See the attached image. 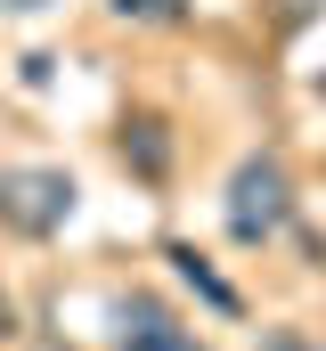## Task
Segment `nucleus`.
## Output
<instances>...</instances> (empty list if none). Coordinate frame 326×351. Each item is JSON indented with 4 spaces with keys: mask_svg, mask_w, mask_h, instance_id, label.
<instances>
[{
    "mask_svg": "<svg viewBox=\"0 0 326 351\" xmlns=\"http://www.w3.org/2000/svg\"><path fill=\"white\" fill-rule=\"evenodd\" d=\"M286 213H294V180L277 156H244L237 172H229V237L237 245H269L277 229H286Z\"/></svg>",
    "mask_w": 326,
    "mask_h": 351,
    "instance_id": "f257e3e1",
    "label": "nucleus"
},
{
    "mask_svg": "<svg viewBox=\"0 0 326 351\" xmlns=\"http://www.w3.org/2000/svg\"><path fill=\"white\" fill-rule=\"evenodd\" d=\"M74 180L49 172V164H16V172H0V221L16 229V237H49V229H66L74 221Z\"/></svg>",
    "mask_w": 326,
    "mask_h": 351,
    "instance_id": "f03ea898",
    "label": "nucleus"
},
{
    "mask_svg": "<svg viewBox=\"0 0 326 351\" xmlns=\"http://www.w3.org/2000/svg\"><path fill=\"white\" fill-rule=\"evenodd\" d=\"M114 343H123V351H204V343H196V327H179V319H171L163 302H147V294H131V302H123Z\"/></svg>",
    "mask_w": 326,
    "mask_h": 351,
    "instance_id": "7ed1b4c3",
    "label": "nucleus"
},
{
    "mask_svg": "<svg viewBox=\"0 0 326 351\" xmlns=\"http://www.w3.org/2000/svg\"><path fill=\"white\" fill-rule=\"evenodd\" d=\"M171 262H179V278H188V286H196V294H204L212 311H237V294H229V286H221V278L204 269V254H196V245H171Z\"/></svg>",
    "mask_w": 326,
    "mask_h": 351,
    "instance_id": "20e7f679",
    "label": "nucleus"
},
{
    "mask_svg": "<svg viewBox=\"0 0 326 351\" xmlns=\"http://www.w3.org/2000/svg\"><path fill=\"white\" fill-rule=\"evenodd\" d=\"M114 16H139V25H179L188 16V0H106Z\"/></svg>",
    "mask_w": 326,
    "mask_h": 351,
    "instance_id": "39448f33",
    "label": "nucleus"
},
{
    "mask_svg": "<svg viewBox=\"0 0 326 351\" xmlns=\"http://www.w3.org/2000/svg\"><path fill=\"white\" fill-rule=\"evenodd\" d=\"M123 147H139V172H163V123H131Z\"/></svg>",
    "mask_w": 326,
    "mask_h": 351,
    "instance_id": "423d86ee",
    "label": "nucleus"
},
{
    "mask_svg": "<svg viewBox=\"0 0 326 351\" xmlns=\"http://www.w3.org/2000/svg\"><path fill=\"white\" fill-rule=\"evenodd\" d=\"M0 335H16V302L8 294H0Z\"/></svg>",
    "mask_w": 326,
    "mask_h": 351,
    "instance_id": "0eeeda50",
    "label": "nucleus"
},
{
    "mask_svg": "<svg viewBox=\"0 0 326 351\" xmlns=\"http://www.w3.org/2000/svg\"><path fill=\"white\" fill-rule=\"evenodd\" d=\"M269 351H318V343H302V335H277V343H269Z\"/></svg>",
    "mask_w": 326,
    "mask_h": 351,
    "instance_id": "6e6552de",
    "label": "nucleus"
},
{
    "mask_svg": "<svg viewBox=\"0 0 326 351\" xmlns=\"http://www.w3.org/2000/svg\"><path fill=\"white\" fill-rule=\"evenodd\" d=\"M0 8H49V0H0Z\"/></svg>",
    "mask_w": 326,
    "mask_h": 351,
    "instance_id": "1a4fd4ad",
    "label": "nucleus"
}]
</instances>
